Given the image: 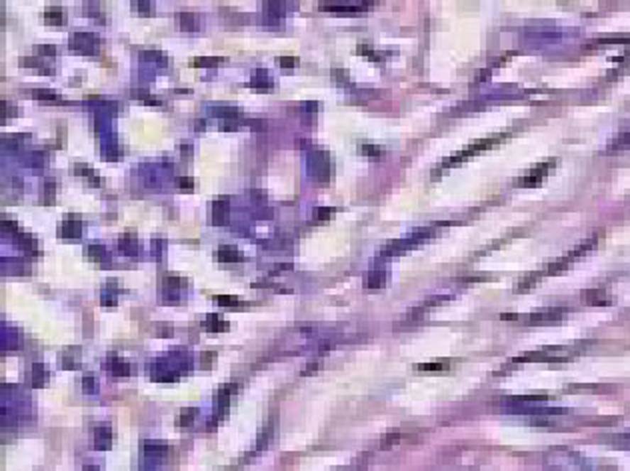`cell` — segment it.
<instances>
[{"label":"cell","mask_w":630,"mask_h":471,"mask_svg":"<svg viewBox=\"0 0 630 471\" xmlns=\"http://www.w3.org/2000/svg\"><path fill=\"white\" fill-rule=\"evenodd\" d=\"M542 467L546 471H595L590 460L568 448H553L542 453Z\"/></svg>","instance_id":"cell-1"},{"label":"cell","mask_w":630,"mask_h":471,"mask_svg":"<svg viewBox=\"0 0 630 471\" xmlns=\"http://www.w3.org/2000/svg\"><path fill=\"white\" fill-rule=\"evenodd\" d=\"M553 165H554V161H548V163H542V165H538V167L532 168L531 173H529L524 179L520 180V187H536V185H538V183H542V179L546 177V173L551 170V167H553Z\"/></svg>","instance_id":"cell-2"},{"label":"cell","mask_w":630,"mask_h":471,"mask_svg":"<svg viewBox=\"0 0 630 471\" xmlns=\"http://www.w3.org/2000/svg\"><path fill=\"white\" fill-rule=\"evenodd\" d=\"M560 311H542V313H532L529 317H524V323L526 325H553V323H558L560 321Z\"/></svg>","instance_id":"cell-3"},{"label":"cell","mask_w":630,"mask_h":471,"mask_svg":"<svg viewBox=\"0 0 630 471\" xmlns=\"http://www.w3.org/2000/svg\"><path fill=\"white\" fill-rule=\"evenodd\" d=\"M112 443V435L111 431L106 429V427H102V429H96V448L99 449H109Z\"/></svg>","instance_id":"cell-4"},{"label":"cell","mask_w":630,"mask_h":471,"mask_svg":"<svg viewBox=\"0 0 630 471\" xmlns=\"http://www.w3.org/2000/svg\"><path fill=\"white\" fill-rule=\"evenodd\" d=\"M324 11H334V12H360L368 9V4H360V6H322Z\"/></svg>","instance_id":"cell-5"},{"label":"cell","mask_w":630,"mask_h":471,"mask_svg":"<svg viewBox=\"0 0 630 471\" xmlns=\"http://www.w3.org/2000/svg\"><path fill=\"white\" fill-rule=\"evenodd\" d=\"M206 329H210V331H224V329H226V323H224V321H221V317L212 315V317H209Z\"/></svg>","instance_id":"cell-6"},{"label":"cell","mask_w":630,"mask_h":471,"mask_svg":"<svg viewBox=\"0 0 630 471\" xmlns=\"http://www.w3.org/2000/svg\"><path fill=\"white\" fill-rule=\"evenodd\" d=\"M219 259H221V261H238V259H241V255H238L234 249H221Z\"/></svg>","instance_id":"cell-7"},{"label":"cell","mask_w":630,"mask_h":471,"mask_svg":"<svg viewBox=\"0 0 630 471\" xmlns=\"http://www.w3.org/2000/svg\"><path fill=\"white\" fill-rule=\"evenodd\" d=\"M222 58H194L192 65L194 67H214V63H221Z\"/></svg>","instance_id":"cell-8"},{"label":"cell","mask_w":630,"mask_h":471,"mask_svg":"<svg viewBox=\"0 0 630 471\" xmlns=\"http://www.w3.org/2000/svg\"><path fill=\"white\" fill-rule=\"evenodd\" d=\"M46 16H48V23L52 21V23L60 24L62 23V18H60V11L58 9H52V11H46Z\"/></svg>","instance_id":"cell-9"},{"label":"cell","mask_w":630,"mask_h":471,"mask_svg":"<svg viewBox=\"0 0 630 471\" xmlns=\"http://www.w3.org/2000/svg\"><path fill=\"white\" fill-rule=\"evenodd\" d=\"M216 301H219V303H224V305L238 303V299H236V297H231V295H226V297H224V295H216Z\"/></svg>","instance_id":"cell-10"},{"label":"cell","mask_w":630,"mask_h":471,"mask_svg":"<svg viewBox=\"0 0 630 471\" xmlns=\"http://www.w3.org/2000/svg\"><path fill=\"white\" fill-rule=\"evenodd\" d=\"M380 281H382V277L376 275V273H372L370 279H368V287H370V289H378V287H380Z\"/></svg>","instance_id":"cell-11"},{"label":"cell","mask_w":630,"mask_h":471,"mask_svg":"<svg viewBox=\"0 0 630 471\" xmlns=\"http://www.w3.org/2000/svg\"><path fill=\"white\" fill-rule=\"evenodd\" d=\"M419 369L422 371H441L444 369L443 363H429V365H419Z\"/></svg>","instance_id":"cell-12"},{"label":"cell","mask_w":630,"mask_h":471,"mask_svg":"<svg viewBox=\"0 0 630 471\" xmlns=\"http://www.w3.org/2000/svg\"><path fill=\"white\" fill-rule=\"evenodd\" d=\"M394 441H398V433H390V435H387V438H385V441H382V449L390 448Z\"/></svg>","instance_id":"cell-13"},{"label":"cell","mask_w":630,"mask_h":471,"mask_svg":"<svg viewBox=\"0 0 630 471\" xmlns=\"http://www.w3.org/2000/svg\"><path fill=\"white\" fill-rule=\"evenodd\" d=\"M280 63H282V67H294L297 58H280Z\"/></svg>","instance_id":"cell-14"},{"label":"cell","mask_w":630,"mask_h":471,"mask_svg":"<svg viewBox=\"0 0 630 471\" xmlns=\"http://www.w3.org/2000/svg\"><path fill=\"white\" fill-rule=\"evenodd\" d=\"M316 217H319V219H328V217H331V211H319Z\"/></svg>","instance_id":"cell-15"},{"label":"cell","mask_w":630,"mask_h":471,"mask_svg":"<svg viewBox=\"0 0 630 471\" xmlns=\"http://www.w3.org/2000/svg\"><path fill=\"white\" fill-rule=\"evenodd\" d=\"M624 439H626V441H630V433H626V435H624Z\"/></svg>","instance_id":"cell-16"}]
</instances>
